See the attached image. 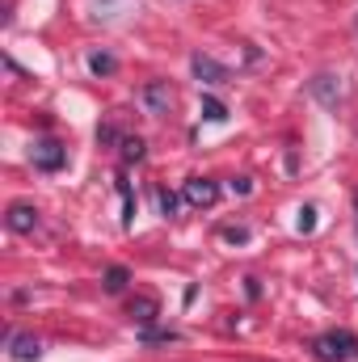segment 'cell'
<instances>
[{
	"label": "cell",
	"mask_w": 358,
	"mask_h": 362,
	"mask_svg": "<svg viewBox=\"0 0 358 362\" xmlns=\"http://www.w3.org/2000/svg\"><path fill=\"white\" fill-rule=\"evenodd\" d=\"M181 198H185L190 206L202 211V206H215V202H219V185H215L211 177H190L185 185H181Z\"/></svg>",
	"instance_id": "cell-3"
},
{
	"label": "cell",
	"mask_w": 358,
	"mask_h": 362,
	"mask_svg": "<svg viewBox=\"0 0 358 362\" xmlns=\"http://www.w3.org/2000/svg\"><path fill=\"white\" fill-rule=\"evenodd\" d=\"M354 206H358V194H354Z\"/></svg>",
	"instance_id": "cell-22"
},
{
	"label": "cell",
	"mask_w": 358,
	"mask_h": 362,
	"mask_svg": "<svg viewBox=\"0 0 358 362\" xmlns=\"http://www.w3.org/2000/svg\"><path fill=\"white\" fill-rule=\"evenodd\" d=\"M358 350V337L350 329H333V333H321L316 341H312V354L321 362H350Z\"/></svg>",
	"instance_id": "cell-1"
},
{
	"label": "cell",
	"mask_w": 358,
	"mask_h": 362,
	"mask_svg": "<svg viewBox=\"0 0 358 362\" xmlns=\"http://www.w3.org/2000/svg\"><path fill=\"white\" fill-rule=\"evenodd\" d=\"M178 337H181L178 329H144V333H139L144 346H169V341H178Z\"/></svg>",
	"instance_id": "cell-11"
},
{
	"label": "cell",
	"mask_w": 358,
	"mask_h": 362,
	"mask_svg": "<svg viewBox=\"0 0 358 362\" xmlns=\"http://www.w3.org/2000/svg\"><path fill=\"white\" fill-rule=\"evenodd\" d=\"M156 198H161V211H165V215H173V211H178V194H173V189H161Z\"/></svg>",
	"instance_id": "cell-16"
},
{
	"label": "cell",
	"mask_w": 358,
	"mask_h": 362,
	"mask_svg": "<svg viewBox=\"0 0 358 362\" xmlns=\"http://www.w3.org/2000/svg\"><path fill=\"white\" fill-rule=\"evenodd\" d=\"M245 295H249V299H258V295H262V286H258V278H245Z\"/></svg>",
	"instance_id": "cell-21"
},
{
	"label": "cell",
	"mask_w": 358,
	"mask_h": 362,
	"mask_svg": "<svg viewBox=\"0 0 358 362\" xmlns=\"http://www.w3.org/2000/svg\"><path fill=\"white\" fill-rule=\"evenodd\" d=\"M118 64H114V55H105V51H97V55H89V72L93 76H110Z\"/></svg>",
	"instance_id": "cell-12"
},
{
	"label": "cell",
	"mask_w": 358,
	"mask_h": 362,
	"mask_svg": "<svg viewBox=\"0 0 358 362\" xmlns=\"http://www.w3.org/2000/svg\"><path fill=\"white\" fill-rule=\"evenodd\" d=\"M30 160H34V169H42V173H59V169L68 165V148H64L59 139H38V144L30 148Z\"/></svg>",
	"instance_id": "cell-2"
},
{
	"label": "cell",
	"mask_w": 358,
	"mask_h": 362,
	"mask_svg": "<svg viewBox=\"0 0 358 362\" xmlns=\"http://www.w3.org/2000/svg\"><path fill=\"white\" fill-rule=\"evenodd\" d=\"M232 194H253V181H249V177H236V181H232Z\"/></svg>",
	"instance_id": "cell-19"
},
{
	"label": "cell",
	"mask_w": 358,
	"mask_h": 362,
	"mask_svg": "<svg viewBox=\"0 0 358 362\" xmlns=\"http://www.w3.org/2000/svg\"><path fill=\"white\" fill-rule=\"evenodd\" d=\"M127 282H131V270H127V266H110V270L101 274V291H105V295H122Z\"/></svg>",
	"instance_id": "cell-9"
},
{
	"label": "cell",
	"mask_w": 358,
	"mask_h": 362,
	"mask_svg": "<svg viewBox=\"0 0 358 362\" xmlns=\"http://www.w3.org/2000/svg\"><path fill=\"white\" fill-rule=\"evenodd\" d=\"M139 101L148 105V114H169L173 110V89H169V81H148L144 89H139Z\"/></svg>",
	"instance_id": "cell-4"
},
{
	"label": "cell",
	"mask_w": 358,
	"mask_h": 362,
	"mask_svg": "<svg viewBox=\"0 0 358 362\" xmlns=\"http://www.w3.org/2000/svg\"><path fill=\"white\" fill-rule=\"evenodd\" d=\"M97 139H101V144H114V139H118V131H114V127H101V131H97Z\"/></svg>",
	"instance_id": "cell-20"
},
{
	"label": "cell",
	"mask_w": 358,
	"mask_h": 362,
	"mask_svg": "<svg viewBox=\"0 0 358 362\" xmlns=\"http://www.w3.org/2000/svg\"><path fill=\"white\" fill-rule=\"evenodd\" d=\"M118 194H122V202H127L122 228H131V219H135V194H131V181H127V177H118Z\"/></svg>",
	"instance_id": "cell-13"
},
{
	"label": "cell",
	"mask_w": 358,
	"mask_h": 362,
	"mask_svg": "<svg viewBox=\"0 0 358 362\" xmlns=\"http://www.w3.org/2000/svg\"><path fill=\"white\" fill-rule=\"evenodd\" d=\"M8 346H13V350H8L13 362H38L42 358V346H38V337H30V333H17Z\"/></svg>",
	"instance_id": "cell-8"
},
{
	"label": "cell",
	"mask_w": 358,
	"mask_h": 362,
	"mask_svg": "<svg viewBox=\"0 0 358 362\" xmlns=\"http://www.w3.org/2000/svg\"><path fill=\"white\" fill-rule=\"evenodd\" d=\"M329 81H333V76H316V81H312V93H316L321 101H329V105H333L342 93H333V85H329Z\"/></svg>",
	"instance_id": "cell-15"
},
{
	"label": "cell",
	"mask_w": 358,
	"mask_h": 362,
	"mask_svg": "<svg viewBox=\"0 0 358 362\" xmlns=\"http://www.w3.org/2000/svg\"><path fill=\"white\" fill-rule=\"evenodd\" d=\"M127 316H131L139 329H152V325H156V316H161V303H156V295H135V299L127 303Z\"/></svg>",
	"instance_id": "cell-6"
},
{
	"label": "cell",
	"mask_w": 358,
	"mask_h": 362,
	"mask_svg": "<svg viewBox=\"0 0 358 362\" xmlns=\"http://www.w3.org/2000/svg\"><path fill=\"white\" fill-rule=\"evenodd\" d=\"M316 228V206H304L299 211V232H312Z\"/></svg>",
	"instance_id": "cell-17"
},
{
	"label": "cell",
	"mask_w": 358,
	"mask_h": 362,
	"mask_svg": "<svg viewBox=\"0 0 358 362\" xmlns=\"http://www.w3.org/2000/svg\"><path fill=\"white\" fill-rule=\"evenodd\" d=\"M4 223H8V232H17V236H30V232L38 228V211H34L30 202H13V206L4 211Z\"/></svg>",
	"instance_id": "cell-5"
},
{
	"label": "cell",
	"mask_w": 358,
	"mask_h": 362,
	"mask_svg": "<svg viewBox=\"0 0 358 362\" xmlns=\"http://www.w3.org/2000/svg\"><path fill=\"white\" fill-rule=\"evenodd\" d=\"M190 68H194V76H198V81H207V85H228V68H224V64H215V59H211V55H202V51L190 59Z\"/></svg>",
	"instance_id": "cell-7"
},
{
	"label": "cell",
	"mask_w": 358,
	"mask_h": 362,
	"mask_svg": "<svg viewBox=\"0 0 358 362\" xmlns=\"http://www.w3.org/2000/svg\"><path fill=\"white\" fill-rule=\"evenodd\" d=\"M202 118H207V122H224V118H228L224 101H215V97H202Z\"/></svg>",
	"instance_id": "cell-14"
},
{
	"label": "cell",
	"mask_w": 358,
	"mask_h": 362,
	"mask_svg": "<svg viewBox=\"0 0 358 362\" xmlns=\"http://www.w3.org/2000/svg\"><path fill=\"white\" fill-rule=\"evenodd\" d=\"M118 144H122V160H127V165H135V160H144V152H148V144H144L139 135H122Z\"/></svg>",
	"instance_id": "cell-10"
},
{
	"label": "cell",
	"mask_w": 358,
	"mask_h": 362,
	"mask_svg": "<svg viewBox=\"0 0 358 362\" xmlns=\"http://www.w3.org/2000/svg\"><path fill=\"white\" fill-rule=\"evenodd\" d=\"M224 240H228V245H245V240H249V228H228Z\"/></svg>",
	"instance_id": "cell-18"
}]
</instances>
